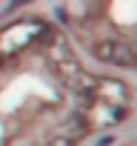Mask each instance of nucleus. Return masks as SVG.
<instances>
[{
  "label": "nucleus",
  "instance_id": "1",
  "mask_svg": "<svg viewBox=\"0 0 137 146\" xmlns=\"http://www.w3.org/2000/svg\"><path fill=\"white\" fill-rule=\"evenodd\" d=\"M94 54L106 63H117V66H131L134 63V49L128 43H114V40H103L97 43Z\"/></svg>",
  "mask_w": 137,
  "mask_h": 146
},
{
  "label": "nucleus",
  "instance_id": "2",
  "mask_svg": "<svg viewBox=\"0 0 137 146\" xmlns=\"http://www.w3.org/2000/svg\"><path fill=\"white\" fill-rule=\"evenodd\" d=\"M49 146H72V140H66V137H60V140H51Z\"/></svg>",
  "mask_w": 137,
  "mask_h": 146
}]
</instances>
